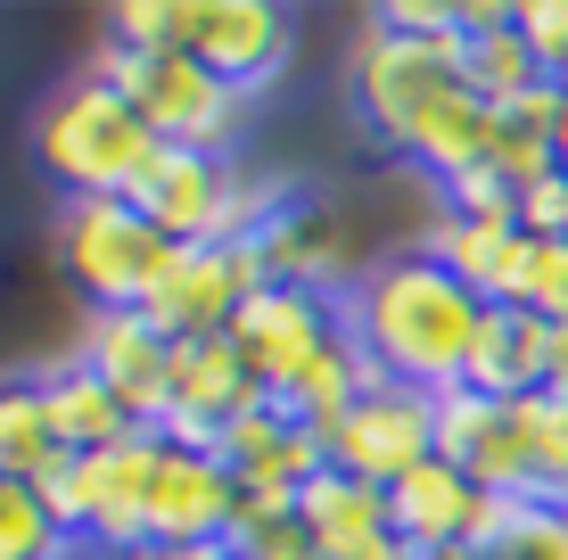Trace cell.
Here are the masks:
<instances>
[{
    "label": "cell",
    "instance_id": "f35d334b",
    "mask_svg": "<svg viewBox=\"0 0 568 560\" xmlns=\"http://www.w3.org/2000/svg\"><path fill=\"white\" fill-rule=\"evenodd\" d=\"M141 560H231L223 544H206V552H141Z\"/></svg>",
    "mask_w": 568,
    "mask_h": 560
},
{
    "label": "cell",
    "instance_id": "8d00e7d4",
    "mask_svg": "<svg viewBox=\"0 0 568 560\" xmlns=\"http://www.w3.org/2000/svg\"><path fill=\"white\" fill-rule=\"evenodd\" d=\"M568 388V322H560V330H552V396Z\"/></svg>",
    "mask_w": 568,
    "mask_h": 560
},
{
    "label": "cell",
    "instance_id": "9a60e30c",
    "mask_svg": "<svg viewBox=\"0 0 568 560\" xmlns=\"http://www.w3.org/2000/svg\"><path fill=\"white\" fill-rule=\"evenodd\" d=\"M387 536L396 544H469L486 552V536H495V495L478 487L469 470H454L445 454H428L413 478H396L387 487Z\"/></svg>",
    "mask_w": 568,
    "mask_h": 560
},
{
    "label": "cell",
    "instance_id": "30bf717a",
    "mask_svg": "<svg viewBox=\"0 0 568 560\" xmlns=\"http://www.w3.org/2000/svg\"><path fill=\"white\" fill-rule=\"evenodd\" d=\"M322 446H329V461H338L346 478H363V487H379V495H387L396 478H413L420 461L437 454V396L371 379L363 404L322 437Z\"/></svg>",
    "mask_w": 568,
    "mask_h": 560
},
{
    "label": "cell",
    "instance_id": "44dd1931",
    "mask_svg": "<svg viewBox=\"0 0 568 560\" xmlns=\"http://www.w3.org/2000/svg\"><path fill=\"white\" fill-rule=\"evenodd\" d=\"M462 74H469V91H478L486 108H511L527 100V91H544L552 74L536 67V50H527V33H519V9H462Z\"/></svg>",
    "mask_w": 568,
    "mask_h": 560
},
{
    "label": "cell",
    "instance_id": "7402d4cb",
    "mask_svg": "<svg viewBox=\"0 0 568 560\" xmlns=\"http://www.w3.org/2000/svg\"><path fill=\"white\" fill-rule=\"evenodd\" d=\"M33 388H42L50 437H58V454H67V461L74 454H108V446H124V437H132V413L83 371V363H50V371H33Z\"/></svg>",
    "mask_w": 568,
    "mask_h": 560
},
{
    "label": "cell",
    "instance_id": "5b68a950",
    "mask_svg": "<svg viewBox=\"0 0 568 560\" xmlns=\"http://www.w3.org/2000/svg\"><path fill=\"white\" fill-rule=\"evenodd\" d=\"M173 247L141 223L132 198H67L58 206V273L91 314H141Z\"/></svg>",
    "mask_w": 568,
    "mask_h": 560
},
{
    "label": "cell",
    "instance_id": "7a4b0ae2",
    "mask_svg": "<svg viewBox=\"0 0 568 560\" xmlns=\"http://www.w3.org/2000/svg\"><path fill=\"white\" fill-rule=\"evenodd\" d=\"M33 157L67 198H132L141 173L165 157V141L141 124V108L108 83L100 67L74 74L58 100H42L33 115Z\"/></svg>",
    "mask_w": 568,
    "mask_h": 560
},
{
    "label": "cell",
    "instance_id": "f546056e",
    "mask_svg": "<svg viewBox=\"0 0 568 560\" xmlns=\"http://www.w3.org/2000/svg\"><path fill=\"white\" fill-rule=\"evenodd\" d=\"M108 33L124 58H165V50H182V9L173 0H132V9L108 17Z\"/></svg>",
    "mask_w": 568,
    "mask_h": 560
},
{
    "label": "cell",
    "instance_id": "e575fe53",
    "mask_svg": "<svg viewBox=\"0 0 568 560\" xmlns=\"http://www.w3.org/2000/svg\"><path fill=\"white\" fill-rule=\"evenodd\" d=\"M313 560H404L396 536H363V544H313Z\"/></svg>",
    "mask_w": 568,
    "mask_h": 560
},
{
    "label": "cell",
    "instance_id": "277c9868",
    "mask_svg": "<svg viewBox=\"0 0 568 560\" xmlns=\"http://www.w3.org/2000/svg\"><path fill=\"white\" fill-rule=\"evenodd\" d=\"M100 74L141 108V124L156 132L165 149H190V157H231L247 132V91H231L223 74H206L190 50H165V58H124L108 50Z\"/></svg>",
    "mask_w": 568,
    "mask_h": 560
},
{
    "label": "cell",
    "instance_id": "5bb4252c",
    "mask_svg": "<svg viewBox=\"0 0 568 560\" xmlns=\"http://www.w3.org/2000/svg\"><path fill=\"white\" fill-rule=\"evenodd\" d=\"M182 50L206 74H223L231 91H264L288 67V9H264V0H199V9H182Z\"/></svg>",
    "mask_w": 568,
    "mask_h": 560
},
{
    "label": "cell",
    "instance_id": "d6986e66",
    "mask_svg": "<svg viewBox=\"0 0 568 560\" xmlns=\"http://www.w3.org/2000/svg\"><path fill=\"white\" fill-rule=\"evenodd\" d=\"M247 247H256L272 288H322V273L338 264V223L313 198H281V190H272L256 231H247Z\"/></svg>",
    "mask_w": 568,
    "mask_h": 560
},
{
    "label": "cell",
    "instance_id": "4fadbf2b",
    "mask_svg": "<svg viewBox=\"0 0 568 560\" xmlns=\"http://www.w3.org/2000/svg\"><path fill=\"white\" fill-rule=\"evenodd\" d=\"M256 371H247L240 338H182L173 346V413H165V446H190V454H214V437H223V420H240L247 404H256Z\"/></svg>",
    "mask_w": 568,
    "mask_h": 560
},
{
    "label": "cell",
    "instance_id": "ac0fdd59",
    "mask_svg": "<svg viewBox=\"0 0 568 560\" xmlns=\"http://www.w3.org/2000/svg\"><path fill=\"white\" fill-rule=\"evenodd\" d=\"M462 388H478V396H495V404L552 396V322L527 314V305H486Z\"/></svg>",
    "mask_w": 568,
    "mask_h": 560
},
{
    "label": "cell",
    "instance_id": "d590c367",
    "mask_svg": "<svg viewBox=\"0 0 568 560\" xmlns=\"http://www.w3.org/2000/svg\"><path fill=\"white\" fill-rule=\"evenodd\" d=\"M404 560H486V552H469V544H420L413 552V544H404Z\"/></svg>",
    "mask_w": 568,
    "mask_h": 560
},
{
    "label": "cell",
    "instance_id": "74e56055",
    "mask_svg": "<svg viewBox=\"0 0 568 560\" xmlns=\"http://www.w3.org/2000/svg\"><path fill=\"white\" fill-rule=\"evenodd\" d=\"M552 157H560V173H568V91H560V124H552Z\"/></svg>",
    "mask_w": 568,
    "mask_h": 560
},
{
    "label": "cell",
    "instance_id": "ffe728a7",
    "mask_svg": "<svg viewBox=\"0 0 568 560\" xmlns=\"http://www.w3.org/2000/svg\"><path fill=\"white\" fill-rule=\"evenodd\" d=\"M428 256H437L478 305H511L519 297V264H527V231L519 223H462V215H445L437 231H428Z\"/></svg>",
    "mask_w": 568,
    "mask_h": 560
},
{
    "label": "cell",
    "instance_id": "8992f818",
    "mask_svg": "<svg viewBox=\"0 0 568 560\" xmlns=\"http://www.w3.org/2000/svg\"><path fill=\"white\" fill-rule=\"evenodd\" d=\"M156 429H132L124 446L108 454H74L58 461V478H42L58 528L74 544H100V552H149V478H156Z\"/></svg>",
    "mask_w": 568,
    "mask_h": 560
},
{
    "label": "cell",
    "instance_id": "1f68e13d",
    "mask_svg": "<svg viewBox=\"0 0 568 560\" xmlns=\"http://www.w3.org/2000/svg\"><path fill=\"white\" fill-rule=\"evenodd\" d=\"M519 33H527V50H536V67L568 91V0H527Z\"/></svg>",
    "mask_w": 568,
    "mask_h": 560
},
{
    "label": "cell",
    "instance_id": "3957f363",
    "mask_svg": "<svg viewBox=\"0 0 568 560\" xmlns=\"http://www.w3.org/2000/svg\"><path fill=\"white\" fill-rule=\"evenodd\" d=\"M462 58H469L462 33H387V26H371L355 67H346V100H355L363 132L404 157V141H413L428 115L454 100V91H469Z\"/></svg>",
    "mask_w": 568,
    "mask_h": 560
},
{
    "label": "cell",
    "instance_id": "ba28073f",
    "mask_svg": "<svg viewBox=\"0 0 568 560\" xmlns=\"http://www.w3.org/2000/svg\"><path fill=\"white\" fill-rule=\"evenodd\" d=\"M256 288H272L264 281V264H256V247L247 240H223V247H173L165 256V273H156V288H149V305H141V322L156 338H223L231 322L247 314V297Z\"/></svg>",
    "mask_w": 568,
    "mask_h": 560
},
{
    "label": "cell",
    "instance_id": "4dcf8cb0",
    "mask_svg": "<svg viewBox=\"0 0 568 560\" xmlns=\"http://www.w3.org/2000/svg\"><path fill=\"white\" fill-rule=\"evenodd\" d=\"M445 215H462V223H519V190L503 182L495 165H469L445 182Z\"/></svg>",
    "mask_w": 568,
    "mask_h": 560
},
{
    "label": "cell",
    "instance_id": "ab89813d",
    "mask_svg": "<svg viewBox=\"0 0 568 560\" xmlns=\"http://www.w3.org/2000/svg\"><path fill=\"white\" fill-rule=\"evenodd\" d=\"M552 404H560V420H568V388H560V396H552Z\"/></svg>",
    "mask_w": 568,
    "mask_h": 560
},
{
    "label": "cell",
    "instance_id": "f1b7e54d",
    "mask_svg": "<svg viewBox=\"0 0 568 560\" xmlns=\"http://www.w3.org/2000/svg\"><path fill=\"white\" fill-rule=\"evenodd\" d=\"M527 314H544L560 330L568 322V240H527V264H519V297Z\"/></svg>",
    "mask_w": 568,
    "mask_h": 560
},
{
    "label": "cell",
    "instance_id": "2e32d148",
    "mask_svg": "<svg viewBox=\"0 0 568 560\" xmlns=\"http://www.w3.org/2000/svg\"><path fill=\"white\" fill-rule=\"evenodd\" d=\"M74 363L132 413V429H165V413H173V338H156L141 314H91Z\"/></svg>",
    "mask_w": 568,
    "mask_h": 560
},
{
    "label": "cell",
    "instance_id": "4316f807",
    "mask_svg": "<svg viewBox=\"0 0 568 560\" xmlns=\"http://www.w3.org/2000/svg\"><path fill=\"white\" fill-rule=\"evenodd\" d=\"M223 552L231 560H313V528L297 519V495H247Z\"/></svg>",
    "mask_w": 568,
    "mask_h": 560
},
{
    "label": "cell",
    "instance_id": "603a6c76",
    "mask_svg": "<svg viewBox=\"0 0 568 560\" xmlns=\"http://www.w3.org/2000/svg\"><path fill=\"white\" fill-rule=\"evenodd\" d=\"M486 157H495V108H486L478 91H454V100H445V108L413 132V141H404V165L428 173L437 190L454 182V173L486 165Z\"/></svg>",
    "mask_w": 568,
    "mask_h": 560
},
{
    "label": "cell",
    "instance_id": "83f0119b",
    "mask_svg": "<svg viewBox=\"0 0 568 560\" xmlns=\"http://www.w3.org/2000/svg\"><path fill=\"white\" fill-rule=\"evenodd\" d=\"M74 536L58 528L50 495L26 478H0V560H67Z\"/></svg>",
    "mask_w": 568,
    "mask_h": 560
},
{
    "label": "cell",
    "instance_id": "8fae6325",
    "mask_svg": "<svg viewBox=\"0 0 568 560\" xmlns=\"http://www.w3.org/2000/svg\"><path fill=\"white\" fill-rule=\"evenodd\" d=\"M165 446V437H156ZM240 478H231L223 454H190V446H165L156 454V478H149V552H206L231 536L240 519Z\"/></svg>",
    "mask_w": 568,
    "mask_h": 560
},
{
    "label": "cell",
    "instance_id": "9c48e42d",
    "mask_svg": "<svg viewBox=\"0 0 568 560\" xmlns=\"http://www.w3.org/2000/svg\"><path fill=\"white\" fill-rule=\"evenodd\" d=\"M231 338H240L256 388H264V396H288L313 363L346 338V314H338V297H329V288H256V297H247V314L231 322Z\"/></svg>",
    "mask_w": 568,
    "mask_h": 560
},
{
    "label": "cell",
    "instance_id": "d6a6232c",
    "mask_svg": "<svg viewBox=\"0 0 568 560\" xmlns=\"http://www.w3.org/2000/svg\"><path fill=\"white\" fill-rule=\"evenodd\" d=\"M519 231L527 240H568V173H544L536 190H519Z\"/></svg>",
    "mask_w": 568,
    "mask_h": 560
},
{
    "label": "cell",
    "instance_id": "e0dca14e",
    "mask_svg": "<svg viewBox=\"0 0 568 560\" xmlns=\"http://www.w3.org/2000/svg\"><path fill=\"white\" fill-rule=\"evenodd\" d=\"M214 454L231 461V478H240V495H297L313 470H329V446L305 429L297 413H288L281 396H256L240 420H223V437H214Z\"/></svg>",
    "mask_w": 568,
    "mask_h": 560
},
{
    "label": "cell",
    "instance_id": "d4e9b609",
    "mask_svg": "<svg viewBox=\"0 0 568 560\" xmlns=\"http://www.w3.org/2000/svg\"><path fill=\"white\" fill-rule=\"evenodd\" d=\"M58 437H50V413H42V388L33 379H0V478H26L42 487L58 478Z\"/></svg>",
    "mask_w": 568,
    "mask_h": 560
},
{
    "label": "cell",
    "instance_id": "52a82bcc",
    "mask_svg": "<svg viewBox=\"0 0 568 560\" xmlns=\"http://www.w3.org/2000/svg\"><path fill=\"white\" fill-rule=\"evenodd\" d=\"M272 190H247L240 165L231 157H190V149H165L141 190H132V206H141V223L156 231L165 247H223V240H247L264 215Z\"/></svg>",
    "mask_w": 568,
    "mask_h": 560
},
{
    "label": "cell",
    "instance_id": "836d02e7",
    "mask_svg": "<svg viewBox=\"0 0 568 560\" xmlns=\"http://www.w3.org/2000/svg\"><path fill=\"white\" fill-rule=\"evenodd\" d=\"M371 26H387V33H462V9H437V0H387V9H371Z\"/></svg>",
    "mask_w": 568,
    "mask_h": 560
},
{
    "label": "cell",
    "instance_id": "cb8c5ba5",
    "mask_svg": "<svg viewBox=\"0 0 568 560\" xmlns=\"http://www.w3.org/2000/svg\"><path fill=\"white\" fill-rule=\"evenodd\" d=\"M297 519L313 528V544H363V536H387V495L329 461L297 487Z\"/></svg>",
    "mask_w": 568,
    "mask_h": 560
},
{
    "label": "cell",
    "instance_id": "484cf974",
    "mask_svg": "<svg viewBox=\"0 0 568 560\" xmlns=\"http://www.w3.org/2000/svg\"><path fill=\"white\" fill-rule=\"evenodd\" d=\"M486 560H568V511L552 495H495Z\"/></svg>",
    "mask_w": 568,
    "mask_h": 560
},
{
    "label": "cell",
    "instance_id": "7c38bea8",
    "mask_svg": "<svg viewBox=\"0 0 568 560\" xmlns=\"http://www.w3.org/2000/svg\"><path fill=\"white\" fill-rule=\"evenodd\" d=\"M437 454L454 461V470H469L486 495H544L519 404H495V396H478V388L437 396Z\"/></svg>",
    "mask_w": 568,
    "mask_h": 560
},
{
    "label": "cell",
    "instance_id": "6da1fadb",
    "mask_svg": "<svg viewBox=\"0 0 568 560\" xmlns=\"http://www.w3.org/2000/svg\"><path fill=\"white\" fill-rule=\"evenodd\" d=\"M346 338L363 346V363L387 388H420V396H454L469 379V346H478L486 305L445 273L428 247L413 256H379L371 273L338 297Z\"/></svg>",
    "mask_w": 568,
    "mask_h": 560
}]
</instances>
